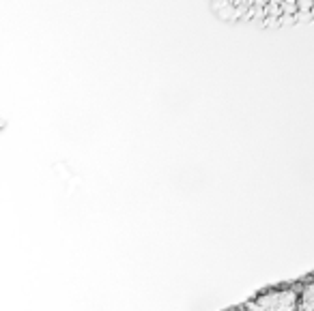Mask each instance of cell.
Listing matches in <instances>:
<instances>
[{
    "instance_id": "6da1fadb",
    "label": "cell",
    "mask_w": 314,
    "mask_h": 311,
    "mask_svg": "<svg viewBox=\"0 0 314 311\" xmlns=\"http://www.w3.org/2000/svg\"><path fill=\"white\" fill-rule=\"evenodd\" d=\"M222 311H314V270L265 286L246 300Z\"/></svg>"
},
{
    "instance_id": "7a4b0ae2",
    "label": "cell",
    "mask_w": 314,
    "mask_h": 311,
    "mask_svg": "<svg viewBox=\"0 0 314 311\" xmlns=\"http://www.w3.org/2000/svg\"><path fill=\"white\" fill-rule=\"evenodd\" d=\"M314 9V0H297V13L299 15H306Z\"/></svg>"
}]
</instances>
